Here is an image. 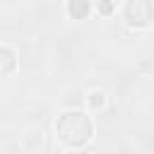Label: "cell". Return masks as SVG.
Returning a JSON list of instances; mask_svg holds the SVG:
<instances>
[{"mask_svg":"<svg viewBox=\"0 0 154 154\" xmlns=\"http://www.w3.org/2000/svg\"><path fill=\"white\" fill-rule=\"evenodd\" d=\"M17 67V53L7 46H0V75H10Z\"/></svg>","mask_w":154,"mask_h":154,"instance_id":"cell-3","label":"cell"},{"mask_svg":"<svg viewBox=\"0 0 154 154\" xmlns=\"http://www.w3.org/2000/svg\"><path fill=\"white\" fill-rule=\"evenodd\" d=\"M99 10H101V12H111V10H113V5H111V2H101V5H99Z\"/></svg>","mask_w":154,"mask_h":154,"instance_id":"cell-6","label":"cell"},{"mask_svg":"<svg viewBox=\"0 0 154 154\" xmlns=\"http://www.w3.org/2000/svg\"><path fill=\"white\" fill-rule=\"evenodd\" d=\"M89 10H91V5L87 0H70L67 2V14L72 19H84L89 14Z\"/></svg>","mask_w":154,"mask_h":154,"instance_id":"cell-4","label":"cell"},{"mask_svg":"<svg viewBox=\"0 0 154 154\" xmlns=\"http://www.w3.org/2000/svg\"><path fill=\"white\" fill-rule=\"evenodd\" d=\"M123 19H125L128 26H135V29H142V26L152 24L154 22V2H149V0H130V2H125Z\"/></svg>","mask_w":154,"mask_h":154,"instance_id":"cell-2","label":"cell"},{"mask_svg":"<svg viewBox=\"0 0 154 154\" xmlns=\"http://www.w3.org/2000/svg\"><path fill=\"white\" fill-rule=\"evenodd\" d=\"M87 106H89L91 111H101V108L106 106V96H103L101 91H91V94L87 96Z\"/></svg>","mask_w":154,"mask_h":154,"instance_id":"cell-5","label":"cell"},{"mask_svg":"<svg viewBox=\"0 0 154 154\" xmlns=\"http://www.w3.org/2000/svg\"><path fill=\"white\" fill-rule=\"evenodd\" d=\"M55 132H58V140H60L65 147L79 149V147H84V144L91 140V135H94V123H91V118H89L84 111L72 108V111H63V113L58 116V120H55Z\"/></svg>","mask_w":154,"mask_h":154,"instance_id":"cell-1","label":"cell"}]
</instances>
